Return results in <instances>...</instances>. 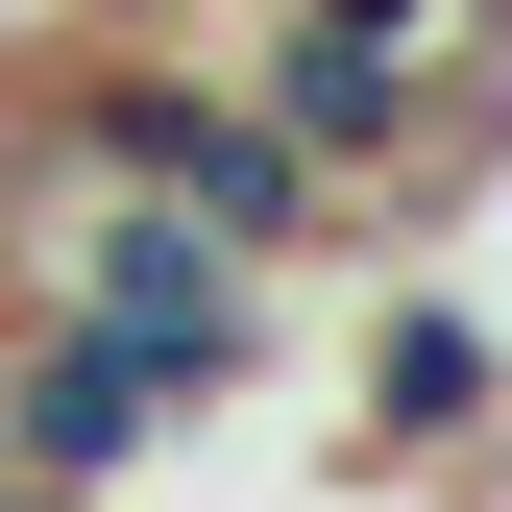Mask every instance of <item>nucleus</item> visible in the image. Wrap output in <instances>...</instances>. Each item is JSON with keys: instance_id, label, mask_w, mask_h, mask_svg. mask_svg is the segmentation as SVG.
Segmentation results:
<instances>
[{"instance_id": "7ed1b4c3", "label": "nucleus", "mask_w": 512, "mask_h": 512, "mask_svg": "<svg viewBox=\"0 0 512 512\" xmlns=\"http://www.w3.org/2000/svg\"><path fill=\"white\" fill-rule=\"evenodd\" d=\"M171 366L147 342H98V317H0V464H49V488H122V464H171Z\"/></svg>"}, {"instance_id": "f03ea898", "label": "nucleus", "mask_w": 512, "mask_h": 512, "mask_svg": "<svg viewBox=\"0 0 512 512\" xmlns=\"http://www.w3.org/2000/svg\"><path fill=\"white\" fill-rule=\"evenodd\" d=\"M49 317H98V342H147L171 366V391H244V366H269V269H244V244H196V220H171V196H122L98 244H74V269H49Z\"/></svg>"}, {"instance_id": "39448f33", "label": "nucleus", "mask_w": 512, "mask_h": 512, "mask_svg": "<svg viewBox=\"0 0 512 512\" xmlns=\"http://www.w3.org/2000/svg\"><path fill=\"white\" fill-rule=\"evenodd\" d=\"M293 25H342V49H464V0H293Z\"/></svg>"}, {"instance_id": "f257e3e1", "label": "nucleus", "mask_w": 512, "mask_h": 512, "mask_svg": "<svg viewBox=\"0 0 512 512\" xmlns=\"http://www.w3.org/2000/svg\"><path fill=\"white\" fill-rule=\"evenodd\" d=\"M49 98H74V122H98V147L147 171V196L196 220V244H244V269H317V244L366 220V196H342V171H317V147H293V122L244 98V74H171V49H98V74H49Z\"/></svg>"}, {"instance_id": "20e7f679", "label": "nucleus", "mask_w": 512, "mask_h": 512, "mask_svg": "<svg viewBox=\"0 0 512 512\" xmlns=\"http://www.w3.org/2000/svg\"><path fill=\"white\" fill-rule=\"evenodd\" d=\"M488 415H512V317L415 269L391 317H366V439H391V464H488Z\"/></svg>"}]
</instances>
